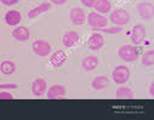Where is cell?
<instances>
[{"instance_id": "5b68a950", "label": "cell", "mask_w": 154, "mask_h": 120, "mask_svg": "<svg viewBox=\"0 0 154 120\" xmlns=\"http://www.w3.org/2000/svg\"><path fill=\"white\" fill-rule=\"evenodd\" d=\"M109 20L115 26H125L130 22V14L125 9H117L110 12Z\"/></svg>"}, {"instance_id": "83f0119b", "label": "cell", "mask_w": 154, "mask_h": 120, "mask_svg": "<svg viewBox=\"0 0 154 120\" xmlns=\"http://www.w3.org/2000/svg\"><path fill=\"white\" fill-rule=\"evenodd\" d=\"M52 4H56V5H63L67 3V0H50Z\"/></svg>"}, {"instance_id": "8fae6325", "label": "cell", "mask_w": 154, "mask_h": 120, "mask_svg": "<svg viewBox=\"0 0 154 120\" xmlns=\"http://www.w3.org/2000/svg\"><path fill=\"white\" fill-rule=\"evenodd\" d=\"M66 94H67V90L63 85L55 84V85L49 88L46 96H48L49 100H56V98H64Z\"/></svg>"}, {"instance_id": "4316f807", "label": "cell", "mask_w": 154, "mask_h": 120, "mask_svg": "<svg viewBox=\"0 0 154 120\" xmlns=\"http://www.w3.org/2000/svg\"><path fill=\"white\" fill-rule=\"evenodd\" d=\"M0 3L5 6H11V5H16L18 3V0H0Z\"/></svg>"}, {"instance_id": "5bb4252c", "label": "cell", "mask_w": 154, "mask_h": 120, "mask_svg": "<svg viewBox=\"0 0 154 120\" xmlns=\"http://www.w3.org/2000/svg\"><path fill=\"white\" fill-rule=\"evenodd\" d=\"M98 64H100V60L95 55H89V56L84 57L83 61H82V67H83V69L85 72H92V70H95Z\"/></svg>"}, {"instance_id": "603a6c76", "label": "cell", "mask_w": 154, "mask_h": 120, "mask_svg": "<svg viewBox=\"0 0 154 120\" xmlns=\"http://www.w3.org/2000/svg\"><path fill=\"white\" fill-rule=\"evenodd\" d=\"M97 30L100 32H103V33H107V34H118L123 30V26H115V27H112V28H98Z\"/></svg>"}, {"instance_id": "8992f818", "label": "cell", "mask_w": 154, "mask_h": 120, "mask_svg": "<svg viewBox=\"0 0 154 120\" xmlns=\"http://www.w3.org/2000/svg\"><path fill=\"white\" fill-rule=\"evenodd\" d=\"M86 21H88V24L95 30H97L98 28H104L108 24V20L98 12H90L86 17Z\"/></svg>"}, {"instance_id": "44dd1931", "label": "cell", "mask_w": 154, "mask_h": 120, "mask_svg": "<svg viewBox=\"0 0 154 120\" xmlns=\"http://www.w3.org/2000/svg\"><path fill=\"white\" fill-rule=\"evenodd\" d=\"M0 72L5 75H11L16 72V64L12 61H4L0 64Z\"/></svg>"}, {"instance_id": "e0dca14e", "label": "cell", "mask_w": 154, "mask_h": 120, "mask_svg": "<svg viewBox=\"0 0 154 120\" xmlns=\"http://www.w3.org/2000/svg\"><path fill=\"white\" fill-rule=\"evenodd\" d=\"M66 61H67V54H66L63 50H57V51H55V52L51 55V57H50V63H51V66L55 67V68H58V67L63 66Z\"/></svg>"}, {"instance_id": "52a82bcc", "label": "cell", "mask_w": 154, "mask_h": 120, "mask_svg": "<svg viewBox=\"0 0 154 120\" xmlns=\"http://www.w3.org/2000/svg\"><path fill=\"white\" fill-rule=\"evenodd\" d=\"M137 11L144 21H150L154 17V5L149 2H142L137 5Z\"/></svg>"}, {"instance_id": "d6986e66", "label": "cell", "mask_w": 154, "mask_h": 120, "mask_svg": "<svg viewBox=\"0 0 154 120\" xmlns=\"http://www.w3.org/2000/svg\"><path fill=\"white\" fill-rule=\"evenodd\" d=\"M94 9L96 10V12L103 15V14H108L112 10V4L109 0H97Z\"/></svg>"}, {"instance_id": "7402d4cb", "label": "cell", "mask_w": 154, "mask_h": 120, "mask_svg": "<svg viewBox=\"0 0 154 120\" xmlns=\"http://www.w3.org/2000/svg\"><path fill=\"white\" fill-rule=\"evenodd\" d=\"M141 63L144 67H152L154 66V50H148L142 55Z\"/></svg>"}, {"instance_id": "277c9868", "label": "cell", "mask_w": 154, "mask_h": 120, "mask_svg": "<svg viewBox=\"0 0 154 120\" xmlns=\"http://www.w3.org/2000/svg\"><path fill=\"white\" fill-rule=\"evenodd\" d=\"M129 35H130V39L132 42V45H140L146 40V35H147L146 27L141 23H137L132 27Z\"/></svg>"}, {"instance_id": "cb8c5ba5", "label": "cell", "mask_w": 154, "mask_h": 120, "mask_svg": "<svg viewBox=\"0 0 154 120\" xmlns=\"http://www.w3.org/2000/svg\"><path fill=\"white\" fill-rule=\"evenodd\" d=\"M0 100H14V95L8 91H2L0 92Z\"/></svg>"}, {"instance_id": "2e32d148", "label": "cell", "mask_w": 154, "mask_h": 120, "mask_svg": "<svg viewBox=\"0 0 154 120\" xmlns=\"http://www.w3.org/2000/svg\"><path fill=\"white\" fill-rule=\"evenodd\" d=\"M30 36V33H29V29L24 26H18L16 27L14 30H12V38L17 42H27Z\"/></svg>"}, {"instance_id": "f546056e", "label": "cell", "mask_w": 154, "mask_h": 120, "mask_svg": "<svg viewBox=\"0 0 154 120\" xmlns=\"http://www.w3.org/2000/svg\"><path fill=\"white\" fill-rule=\"evenodd\" d=\"M143 2H148V0H143Z\"/></svg>"}, {"instance_id": "ac0fdd59", "label": "cell", "mask_w": 154, "mask_h": 120, "mask_svg": "<svg viewBox=\"0 0 154 120\" xmlns=\"http://www.w3.org/2000/svg\"><path fill=\"white\" fill-rule=\"evenodd\" d=\"M109 85V79L106 76V75H100V76H96L92 82H91V86L94 90L96 91H101L103 89H106L107 86Z\"/></svg>"}, {"instance_id": "9c48e42d", "label": "cell", "mask_w": 154, "mask_h": 120, "mask_svg": "<svg viewBox=\"0 0 154 120\" xmlns=\"http://www.w3.org/2000/svg\"><path fill=\"white\" fill-rule=\"evenodd\" d=\"M46 90H48V84H46L45 80L42 79V78L35 79L34 82L32 83V92H33V95L35 97L44 96L45 92H46Z\"/></svg>"}, {"instance_id": "d4e9b609", "label": "cell", "mask_w": 154, "mask_h": 120, "mask_svg": "<svg viewBox=\"0 0 154 120\" xmlns=\"http://www.w3.org/2000/svg\"><path fill=\"white\" fill-rule=\"evenodd\" d=\"M17 84L10 83V84H0V90H9V89H17Z\"/></svg>"}, {"instance_id": "4fadbf2b", "label": "cell", "mask_w": 154, "mask_h": 120, "mask_svg": "<svg viewBox=\"0 0 154 120\" xmlns=\"http://www.w3.org/2000/svg\"><path fill=\"white\" fill-rule=\"evenodd\" d=\"M49 10H51V3H49V2L42 3L40 5H38V6L33 8L32 10H29L27 17H28L29 20H34V18H36V17H39L40 15L48 12Z\"/></svg>"}, {"instance_id": "ba28073f", "label": "cell", "mask_w": 154, "mask_h": 120, "mask_svg": "<svg viewBox=\"0 0 154 120\" xmlns=\"http://www.w3.org/2000/svg\"><path fill=\"white\" fill-rule=\"evenodd\" d=\"M69 20L74 26H82L86 22V14L82 8H73L69 11Z\"/></svg>"}, {"instance_id": "7a4b0ae2", "label": "cell", "mask_w": 154, "mask_h": 120, "mask_svg": "<svg viewBox=\"0 0 154 120\" xmlns=\"http://www.w3.org/2000/svg\"><path fill=\"white\" fill-rule=\"evenodd\" d=\"M112 78H113V82L115 84L124 85L125 83L129 82V79H130V69H129V67H126L125 64L117 66L112 72Z\"/></svg>"}, {"instance_id": "ffe728a7", "label": "cell", "mask_w": 154, "mask_h": 120, "mask_svg": "<svg viewBox=\"0 0 154 120\" xmlns=\"http://www.w3.org/2000/svg\"><path fill=\"white\" fill-rule=\"evenodd\" d=\"M115 96H117V98H120V100H131V98L135 97V94L130 88L122 86V88H119L117 90Z\"/></svg>"}, {"instance_id": "f1b7e54d", "label": "cell", "mask_w": 154, "mask_h": 120, "mask_svg": "<svg viewBox=\"0 0 154 120\" xmlns=\"http://www.w3.org/2000/svg\"><path fill=\"white\" fill-rule=\"evenodd\" d=\"M149 95L150 97H154V83H152L149 86Z\"/></svg>"}, {"instance_id": "7c38bea8", "label": "cell", "mask_w": 154, "mask_h": 120, "mask_svg": "<svg viewBox=\"0 0 154 120\" xmlns=\"http://www.w3.org/2000/svg\"><path fill=\"white\" fill-rule=\"evenodd\" d=\"M79 39H80V36L75 30H69L63 35V39H62L63 46L67 49H70L79 43Z\"/></svg>"}, {"instance_id": "484cf974", "label": "cell", "mask_w": 154, "mask_h": 120, "mask_svg": "<svg viewBox=\"0 0 154 120\" xmlns=\"http://www.w3.org/2000/svg\"><path fill=\"white\" fill-rule=\"evenodd\" d=\"M80 2H82V4H83L84 6H86V8H94L97 0H80Z\"/></svg>"}, {"instance_id": "6da1fadb", "label": "cell", "mask_w": 154, "mask_h": 120, "mask_svg": "<svg viewBox=\"0 0 154 120\" xmlns=\"http://www.w3.org/2000/svg\"><path fill=\"white\" fill-rule=\"evenodd\" d=\"M118 56L122 61L126 63H131L138 58L140 54H138V49L135 45H123L118 50Z\"/></svg>"}, {"instance_id": "3957f363", "label": "cell", "mask_w": 154, "mask_h": 120, "mask_svg": "<svg viewBox=\"0 0 154 120\" xmlns=\"http://www.w3.org/2000/svg\"><path fill=\"white\" fill-rule=\"evenodd\" d=\"M32 50H33V52L36 56H39V57H46V56H49L51 54L52 48H51V45L46 42V40L38 39V40H34V42H33Z\"/></svg>"}, {"instance_id": "30bf717a", "label": "cell", "mask_w": 154, "mask_h": 120, "mask_svg": "<svg viewBox=\"0 0 154 120\" xmlns=\"http://www.w3.org/2000/svg\"><path fill=\"white\" fill-rule=\"evenodd\" d=\"M104 45V38L102 34L100 33H92L89 38V42H88V46L90 50L92 51H97L100 49H102Z\"/></svg>"}, {"instance_id": "9a60e30c", "label": "cell", "mask_w": 154, "mask_h": 120, "mask_svg": "<svg viewBox=\"0 0 154 120\" xmlns=\"http://www.w3.org/2000/svg\"><path fill=\"white\" fill-rule=\"evenodd\" d=\"M4 20H5V23H6L8 26L16 27V26H18L20 22L22 21V15H21V12L17 11V10H10V11H8V12L5 14Z\"/></svg>"}]
</instances>
